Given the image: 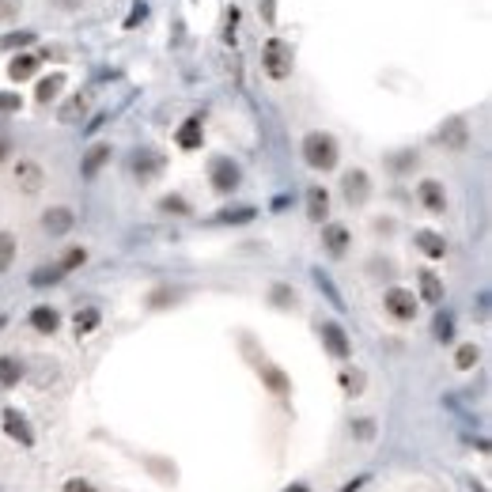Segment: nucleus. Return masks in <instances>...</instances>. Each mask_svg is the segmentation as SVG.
<instances>
[{
    "label": "nucleus",
    "instance_id": "nucleus-10",
    "mask_svg": "<svg viewBox=\"0 0 492 492\" xmlns=\"http://www.w3.org/2000/svg\"><path fill=\"white\" fill-rule=\"evenodd\" d=\"M341 190H345L349 205H364V201L371 197V182H367L364 171H349L345 182H341Z\"/></svg>",
    "mask_w": 492,
    "mask_h": 492
},
{
    "label": "nucleus",
    "instance_id": "nucleus-22",
    "mask_svg": "<svg viewBox=\"0 0 492 492\" xmlns=\"http://www.w3.org/2000/svg\"><path fill=\"white\" fill-rule=\"evenodd\" d=\"M38 72V57H31V53H23V57H15L12 64H8V76L12 80H27Z\"/></svg>",
    "mask_w": 492,
    "mask_h": 492
},
{
    "label": "nucleus",
    "instance_id": "nucleus-24",
    "mask_svg": "<svg viewBox=\"0 0 492 492\" xmlns=\"http://www.w3.org/2000/svg\"><path fill=\"white\" fill-rule=\"evenodd\" d=\"M477 360H481V349L477 345H458V352H454V367H458V371L477 367Z\"/></svg>",
    "mask_w": 492,
    "mask_h": 492
},
{
    "label": "nucleus",
    "instance_id": "nucleus-36",
    "mask_svg": "<svg viewBox=\"0 0 492 492\" xmlns=\"http://www.w3.org/2000/svg\"><path fill=\"white\" fill-rule=\"evenodd\" d=\"M20 106H23L20 95H12V91H8V95H0V114H8V110H20Z\"/></svg>",
    "mask_w": 492,
    "mask_h": 492
},
{
    "label": "nucleus",
    "instance_id": "nucleus-29",
    "mask_svg": "<svg viewBox=\"0 0 492 492\" xmlns=\"http://www.w3.org/2000/svg\"><path fill=\"white\" fill-rule=\"evenodd\" d=\"M341 386H345V394H352V398H356V394H364V375H360V371H341Z\"/></svg>",
    "mask_w": 492,
    "mask_h": 492
},
{
    "label": "nucleus",
    "instance_id": "nucleus-35",
    "mask_svg": "<svg viewBox=\"0 0 492 492\" xmlns=\"http://www.w3.org/2000/svg\"><path fill=\"white\" fill-rule=\"evenodd\" d=\"M20 15V0H0V23L15 20Z\"/></svg>",
    "mask_w": 492,
    "mask_h": 492
},
{
    "label": "nucleus",
    "instance_id": "nucleus-19",
    "mask_svg": "<svg viewBox=\"0 0 492 492\" xmlns=\"http://www.w3.org/2000/svg\"><path fill=\"white\" fill-rule=\"evenodd\" d=\"M416 281H421V300H428V303H440L443 300V281L432 273V269H421V276H416Z\"/></svg>",
    "mask_w": 492,
    "mask_h": 492
},
{
    "label": "nucleus",
    "instance_id": "nucleus-13",
    "mask_svg": "<svg viewBox=\"0 0 492 492\" xmlns=\"http://www.w3.org/2000/svg\"><path fill=\"white\" fill-rule=\"evenodd\" d=\"M201 141H205V129H201V118H185L182 129H178V148H185V152H193V148H201Z\"/></svg>",
    "mask_w": 492,
    "mask_h": 492
},
{
    "label": "nucleus",
    "instance_id": "nucleus-25",
    "mask_svg": "<svg viewBox=\"0 0 492 492\" xmlns=\"http://www.w3.org/2000/svg\"><path fill=\"white\" fill-rule=\"evenodd\" d=\"M83 114H87V99H83V95H72L69 99V103H64V110H61V122H80V118Z\"/></svg>",
    "mask_w": 492,
    "mask_h": 492
},
{
    "label": "nucleus",
    "instance_id": "nucleus-16",
    "mask_svg": "<svg viewBox=\"0 0 492 492\" xmlns=\"http://www.w3.org/2000/svg\"><path fill=\"white\" fill-rule=\"evenodd\" d=\"M27 375L20 356H0V386H20V379Z\"/></svg>",
    "mask_w": 492,
    "mask_h": 492
},
{
    "label": "nucleus",
    "instance_id": "nucleus-38",
    "mask_svg": "<svg viewBox=\"0 0 492 492\" xmlns=\"http://www.w3.org/2000/svg\"><path fill=\"white\" fill-rule=\"evenodd\" d=\"M144 15H148V8H144V4H136V8H133V15L125 20V27H136V23L144 20Z\"/></svg>",
    "mask_w": 492,
    "mask_h": 492
},
{
    "label": "nucleus",
    "instance_id": "nucleus-11",
    "mask_svg": "<svg viewBox=\"0 0 492 492\" xmlns=\"http://www.w3.org/2000/svg\"><path fill=\"white\" fill-rule=\"evenodd\" d=\"M322 243H326V250L333 258H341L349 250V227L345 224H326L322 227Z\"/></svg>",
    "mask_w": 492,
    "mask_h": 492
},
{
    "label": "nucleus",
    "instance_id": "nucleus-41",
    "mask_svg": "<svg viewBox=\"0 0 492 492\" xmlns=\"http://www.w3.org/2000/svg\"><path fill=\"white\" fill-rule=\"evenodd\" d=\"M8 155V136H0V160Z\"/></svg>",
    "mask_w": 492,
    "mask_h": 492
},
{
    "label": "nucleus",
    "instance_id": "nucleus-28",
    "mask_svg": "<svg viewBox=\"0 0 492 492\" xmlns=\"http://www.w3.org/2000/svg\"><path fill=\"white\" fill-rule=\"evenodd\" d=\"M262 375H265V383H269V390L273 394H288V379H284V371H276V367H262Z\"/></svg>",
    "mask_w": 492,
    "mask_h": 492
},
{
    "label": "nucleus",
    "instance_id": "nucleus-5",
    "mask_svg": "<svg viewBox=\"0 0 492 492\" xmlns=\"http://www.w3.org/2000/svg\"><path fill=\"white\" fill-rule=\"evenodd\" d=\"M42 227H45V235H69L76 227V212L69 205H53L42 212Z\"/></svg>",
    "mask_w": 492,
    "mask_h": 492
},
{
    "label": "nucleus",
    "instance_id": "nucleus-33",
    "mask_svg": "<svg viewBox=\"0 0 492 492\" xmlns=\"http://www.w3.org/2000/svg\"><path fill=\"white\" fill-rule=\"evenodd\" d=\"M254 216V209H239V212H220V224H243V220H250Z\"/></svg>",
    "mask_w": 492,
    "mask_h": 492
},
{
    "label": "nucleus",
    "instance_id": "nucleus-17",
    "mask_svg": "<svg viewBox=\"0 0 492 492\" xmlns=\"http://www.w3.org/2000/svg\"><path fill=\"white\" fill-rule=\"evenodd\" d=\"M31 326L38 330V333H57L61 314L53 311V307H34V311H31Z\"/></svg>",
    "mask_w": 492,
    "mask_h": 492
},
{
    "label": "nucleus",
    "instance_id": "nucleus-30",
    "mask_svg": "<svg viewBox=\"0 0 492 492\" xmlns=\"http://www.w3.org/2000/svg\"><path fill=\"white\" fill-rule=\"evenodd\" d=\"M61 276H64V273H61L57 265H53V269H38V273L31 276V284H38V288H42V284H53V281H61Z\"/></svg>",
    "mask_w": 492,
    "mask_h": 492
},
{
    "label": "nucleus",
    "instance_id": "nucleus-44",
    "mask_svg": "<svg viewBox=\"0 0 492 492\" xmlns=\"http://www.w3.org/2000/svg\"><path fill=\"white\" fill-rule=\"evenodd\" d=\"M0 326H4V318H0Z\"/></svg>",
    "mask_w": 492,
    "mask_h": 492
},
{
    "label": "nucleus",
    "instance_id": "nucleus-32",
    "mask_svg": "<svg viewBox=\"0 0 492 492\" xmlns=\"http://www.w3.org/2000/svg\"><path fill=\"white\" fill-rule=\"evenodd\" d=\"M27 42H34V34H31V31H20V34H8V38H0V50H15V45H27Z\"/></svg>",
    "mask_w": 492,
    "mask_h": 492
},
{
    "label": "nucleus",
    "instance_id": "nucleus-26",
    "mask_svg": "<svg viewBox=\"0 0 492 492\" xmlns=\"http://www.w3.org/2000/svg\"><path fill=\"white\" fill-rule=\"evenodd\" d=\"M83 262H87V250H83V246H72V250H64V254H61L57 269H61V273H72V269H80Z\"/></svg>",
    "mask_w": 492,
    "mask_h": 492
},
{
    "label": "nucleus",
    "instance_id": "nucleus-40",
    "mask_svg": "<svg viewBox=\"0 0 492 492\" xmlns=\"http://www.w3.org/2000/svg\"><path fill=\"white\" fill-rule=\"evenodd\" d=\"M364 481H367V477H356V481H352V485H345L341 492H360V489H364Z\"/></svg>",
    "mask_w": 492,
    "mask_h": 492
},
{
    "label": "nucleus",
    "instance_id": "nucleus-23",
    "mask_svg": "<svg viewBox=\"0 0 492 492\" xmlns=\"http://www.w3.org/2000/svg\"><path fill=\"white\" fill-rule=\"evenodd\" d=\"M99 322H103V314H99V307H83L76 311V337H83V333H95Z\"/></svg>",
    "mask_w": 492,
    "mask_h": 492
},
{
    "label": "nucleus",
    "instance_id": "nucleus-2",
    "mask_svg": "<svg viewBox=\"0 0 492 492\" xmlns=\"http://www.w3.org/2000/svg\"><path fill=\"white\" fill-rule=\"evenodd\" d=\"M262 64H265L269 80H288V76H292V50H288L281 38L265 42L262 45Z\"/></svg>",
    "mask_w": 492,
    "mask_h": 492
},
{
    "label": "nucleus",
    "instance_id": "nucleus-34",
    "mask_svg": "<svg viewBox=\"0 0 492 492\" xmlns=\"http://www.w3.org/2000/svg\"><path fill=\"white\" fill-rule=\"evenodd\" d=\"M61 492H99L95 485H91V481H83V477H69L64 481V489Z\"/></svg>",
    "mask_w": 492,
    "mask_h": 492
},
{
    "label": "nucleus",
    "instance_id": "nucleus-15",
    "mask_svg": "<svg viewBox=\"0 0 492 492\" xmlns=\"http://www.w3.org/2000/svg\"><path fill=\"white\" fill-rule=\"evenodd\" d=\"M133 171H136V178H141V182H152L155 174L163 171V155H155V152H141V155L133 160Z\"/></svg>",
    "mask_w": 492,
    "mask_h": 492
},
{
    "label": "nucleus",
    "instance_id": "nucleus-21",
    "mask_svg": "<svg viewBox=\"0 0 492 492\" xmlns=\"http://www.w3.org/2000/svg\"><path fill=\"white\" fill-rule=\"evenodd\" d=\"M15 254H20V243H15L12 231H0V273H8L15 262Z\"/></svg>",
    "mask_w": 492,
    "mask_h": 492
},
{
    "label": "nucleus",
    "instance_id": "nucleus-42",
    "mask_svg": "<svg viewBox=\"0 0 492 492\" xmlns=\"http://www.w3.org/2000/svg\"><path fill=\"white\" fill-rule=\"evenodd\" d=\"M284 492H311L307 485H292V489H284Z\"/></svg>",
    "mask_w": 492,
    "mask_h": 492
},
{
    "label": "nucleus",
    "instance_id": "nucleus-31",
    "mask_svg": "<svg viewBox=\"0 0 492 492\" xmlns=\"http://www.w3.org/2000/svg\"><path fill=\"white\" fill-rule=\"evenodd\" d=\"M435 337H440V341H451V337H454V322H451V314H440V318H435Z\"/></svg>",
    "mask_w": 492,
    "mask_h": 492
},
{
    "label": "nucleus",
    "instance_id": "nucleus-6",
    "mask_svg": "<svg viewBox=\"0 0 492 492\" xmlns=\"http://www.w3.org/2000/svg\"><path fill=\"white\" fill-rule=\"evenodd\" d=\"M212 190L216 193H231V190H239V167L231 163V160H212Z\"/></svg>",
    "mask_w": 492,
    "mask_h": 492
},
{
    "label": "nucleus",
    "instance_id": "nucleus-43",
    "mask_svg": "<svg viewBox=\"0 0 492 492\" xmlns=\"http://www.w3.org/2000/svg\"><path fill=\"white\" fill-rule=\"evenodd\" d=\"M57 4H64V8H76V4H80V0H57Z\"/></svg>",
    "mask_w": 492,
    "mask_h": 492
},
{
    "label": "nucleus",
    "instance_id": "nucleus-37",
    "mask_svg": "<svg viewBox=\"0 0 492 492\" xmlns=\"http://www.w3.org/2000/svg\"><path fill=\"white\" fill-rule=\"evenodd\" d=\"M163 209H167V212H190L182 197H167V201H163Z\"/></svg>",
    "mask_w": 492,
    "mask_h": 492
},
{
    "label": "nucleus",
    "instance_id": "nucleus-39",
    "mask_svg": "<svg viewBox=\"0 0 492 492\" xmlns=\"http://www.w3.org/2000/svg\"><path fill=\"white\" fill-rule=\"evenodd\" d=\"M356 435H360V440H367V435H371V424L360 421V424H356Z\"/></svg>",
    "mask_w": 492,
    "mask_h": 492
},
{
    "label": "nucleus",
    "instance_id": "nucleus-3",
    "mask_svg": "<svg viewBox=\"0 0 492 492\" xmlns=\"http://www.w3.org/2000/svg\"><path fill=\"white\" fill-rule=\"evenodd\" d=\"M383 307H386V314L394 322H413L416 318V300H413V292H405V288H386Z\"/></svg>",
    "mask_w": 492,
    "mask_h": 492
},
{
    "label": "nucleus",
    "instance_id": "nucleus-4",
    "mask_svg": "<svg viewBox=\"0 0 492 492\" xmlns=\"http://www.w3.org/2000/svg\"><path fill=\"white\" fill-rule=\"evenodd\" d=\"M12 178L23 193H38L45 185V171H42V163H34V160H20L12 167Z\"/></svg>",
    "mask_w": 492,
    "mask_h": 492
},
{
    "label": "nucleus",
    "instance_id": "nucleus-20",
    "mask_svg": "<svg viewBox=\"0 0 492 492\" xmlns=\"http://www.w3.org/2000/svg\"><path fill=\"white\" fill-rule=\"evenodd\" d=\"M416 246H421L428 258H443V254H447V243H443V235H435V231H416Z\"/></svg>",
    "mask_w": 492,
    "mask_h": 492
},
{
    "label": "nucleus",
    "instance_id": "nucleus-7",
    "mask_svg": "<svg viewBox=\"0 0 492 492\" xmlns=\"http://www.w3.org/2000/svg\"><path fill=\"white\" fill-rule=\"evenodd\" d=\"M322 341H326V349L337 360H349L352 356V341H349V333L341 330L337 322H322Z\"/></svg>",
    "mask_w": 492,
    "mask_h": 492
},
{
    "label": "nucleus",
    "instance_id": "nucleus-12",
    "mask_svg": "<svg viewBox=\"0 0 492 492\" xmlns=\"http://www.w3.org/2000/svg\"><path fill=\"white\" fill-rule=\"evenodd\" d=\"M106 163H110V144H91L87 155H83V163H80L83 167V178H95Z\"/></svg>",
    "mask_w": 492,
    "mask_h": 492
},
{
    "label": "nucleus",
    "instance_id": "nucleus-14",
    "mask_svg": "<svg viewBox=\"0 0 492 492\" xmlns=\"http://www.w3.org/2000/svg\"><path fill=\"white\" fill-rule=\"evenodd\" d=\"M307 216L314 220V224H322V220L330 216V193L318 190V185H311V190H307Z\"/></svg>",
    "mask_w": 492,
    "mask_h": 492
},
{
    "label": "nucleus",
    "instance_id": "nucleus-8",
    "mask_svg": "<svg viewBox=\"0 0 492 492\" xmlns=\"http://www.w3.org/2000/svg\"><path fill=\"white\" fill-rule=\"evenodd\" d=\"M416 197H421V205L428 212L447 209V190H443V182H435V178H424L421 185H416Z\"/></svg>",
    "mask_w": 492,
    "mask_h": 492
},
{
    "label": "nucleus",
    "instance_id": "nucleus-27",
    "mask_svg": "<svg viewBox=\"0 0 492 492\" xmlns=\"http://www.w3.org/2000/svg\"><path fill=\"white\" fill-rule=\"evenodd\" d=\"M440 141H447L451 148H462V144H466V125H462V122H451V125L440 133Z\"/></svg>",
    "mask_w": 492,
    "mask_h": 492
},
{
    "label": "nucleus",
    "instance_id": "nucleus-1",
    "mask_svg": "<svg viewBox=\"0 0 492 492\" xmlns=\"http://www.w3.org/2000/svg\"><path fill=\"white\" fill-rule=\"evenodd\" d=\"M303 160L314 171H333L337 167V141L330 133H307L303 136Z\"/></svg>",
    "mask_w": 492,
    "mask_h": 492
},
{
    "label": "nucleus",
    "instance_id": "nucleus-18",
    "mask_svg": "<svg viewBox=\"0 0 492 492\" xmlns=\"http://www.w3.org/2000/svg\"><path fill=\"white\" fill-rule=\"evenodd\" d=\"M61 87H64V76H61V72H50L45 80H38V87H34V99H38V103H53V99L61 95Z\"/></svg>",
    "mask_w": 492,
    "mask_h": 492
},
{
    "label": "nucleus",
    "instance_id": "nucleus-9",
    "mask_svg": "<svg viewBox=\"0 0 492 492\" xmlns=\"http://www.w3.org/2000/svg\"><path fill=\"white\" fill-rule=\"evenodd\" d=\"M4 432L12 435L15 443H23V447H34V432H31V424H27V416L20 409H4Z\"/></svg>",
    "mask_w": 492,
    "mask_h": 492
}]
</instances>
